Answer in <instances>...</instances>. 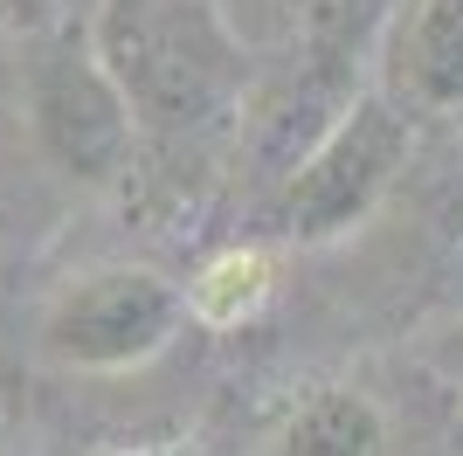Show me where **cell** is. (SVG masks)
Listing matches in <instances>:
<instances>
[{
	"instance_id": "cell-4",
	"label": "cell",
	"mask_w": 463,
	"mask_h": 456,
	"mask_svg": "<svg viewBox=\"0 0 463 456\" xmlns=\"http://www.w3.org/2000/svg\"><path fill=\"white\" fill-rule=\"evenodd\" d=\"M35 132H42V152H49L70 180H118V173H125L138 125H132V111H125L118 83L104 76L90 35H70L56 56L42 62Z\"/></svg>"
},
{
	"instance_id": "cell-5",
	"label": "cell",
	"mask_w": 463,
	"mask_h": 456,
	"mask_svg": "<svg viewBox=\"0 0 463 456\" xmlns=\"http://www.w3.org/2000/svg\"><path fill=\"white\" fill-rule=\"evenodd\" d=\"M387 97L402 111L463 104V0H408L387 42Z\"/></svg>"
},
{
	"instance_id": "cell-7",
	"label": "cell",
	"mask_w": 463,
	"mask_h": 456,
	"mask_svg": "<svg viewBox=\"0 0 463 456\" xmlns=\"http://www.w3.org/2000/svg\"><path fill=\"white\" fill-rule=\"evenodd\" d=\"M277 456H394V450H387V422L373 415L367 394L318 387V394L284 422Z\"/></svg>"
},
{
	"instance_id": "cell-2",
	"label": "cell",
	"mask_w": 463,
	"mask_h": 456,
	"mask_svg": "<svg viewBox=\"0 0 463 456\" xmlns=\"http://www.w3.org/2000/svg\"><path fill=\"white\" fill-rule=\"evenodd\" d=\"M408 159V111L387 90L353 97L332 132L311 138V152L284 173L277 194V235L284 242H332L387 194V180Z\"/></svg>"
},
{
	"instance_id": "cell-6",
	"label": "cell",
	"mask_w": 463,
	"mask_h": 456,
	"mask_svg": "<svg viewBox=\"0 0 463 456\" xmlns=\"http://www.w3.org/2000/svg\"><path fill=\"white\" fill-rule=\"evenodd\" d=\"M270 284H277V263L263 242H229L214 249L208 263L187 277V318L208 325V332H235V325H250L263 304H270Z\"/></svg>"
},
{
	"instance_id": "cell-1",
	"label": "cell",
	"mask_w": 463,
	"mask_h": 456,
	"mask_svg": "<svg viewBox=\"0 0 463 456\" xmlns=\"http://www.w3.org/2000/svg\"><path fill=\"white\" fill-rule=\"evenodd\" d=\"M90 49L153 146L214 138L250 90V56L222 0H104Z\"/></svg>"
},
{
	"instance_id": "cell-3",
	"label": "cell",
	"mask_w": 463,
	"mask_h": 456,
	"mask_svg": "<svg viewBox=\"0 0 463 456\" xmlns=\"http://www.w3.org/2000/svg\"><path fill=\"white\" fill-rule=\"evenodd\" d=\"M180 318H187V298L166 277H153V270H97V277L70 284L49 304L42 346L70 366L111 374V366L153 360L159 346L180 332Z\"/></svg>"
}]
</instances>
